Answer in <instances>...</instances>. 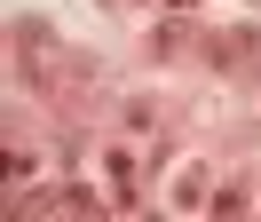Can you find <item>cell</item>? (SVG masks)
<instances>
[{
    "mask_svg": "<svg viewBox=\"0 0 261 222\" xmlns=\"http://www.w3.org/2000/svg\"><path fill=\"white\" fill-rule=\"evenodd\" d=\"M198 56H206L222 79H238L245 63L261 56V24H238V32H206V40H198Z\"/></svg>",
    "mask_w": 261,
    "mask_h": 222,
    "instance_id": "1",
    "label": "cell"
},
{
    "mask_svg": "<svg viewBox=\"0 0 261 222\" xmlns=\"http://www.w3.org/2000/svg\"><path fill=\"white\" fill-rule=\"evenodd\" d=\"M8 214H95V190L56 183V190H8Z\"/></svg>",
    "mask_w": 261,
    "mask_h": 222,
    "instance_id": "2",
    "label": "cell"
},
{
    "mask_svg": "<svg viewBox=\"0 0 261 222\" xmlns=\"http://www.w3.org/2000/svg\"><path fill=\"white\" fill-rule=\"evenodd\" d=\"M40 48H48V16H16V24H8V56L40 63Z\"/></svg>",
    "mask_w": 261,
    "mask_h": 222,
    "instance_id": "3",
    "label": "cell"
},
{
    "mask_svg": "<svg viewBox=\"0 0 261 222\" xmlns=\"http://www.w3.org/2000/svg\"><path fill=\"white\" fill-rule=\"evenodd\" d=\"M206 32H190V24H159L150 32V63H166V56H182V48H198Z\"/></svg>",
    "mask_w": 261,
    "mask_h": 222,
    "instance_id": "4",
    "label": "cell"
},
{
    "mask_svg": "<svg viewBox=\"0 0 261 222\" xmlns=\"http://www.w3.org/2000/svg\"><path fill=\"white\" fill-rule=\"evenodd\" d=\"M245 206H253V183H222L206 198V214H245Z\"/></svg>",
    "mask_w": 261,
    "mask_h": 222,
    "instance_id": "5",
    "label": "cell"
},
{
    "mask_svg": "<svg viewBox=\"0 0 261 222\" xmlns=\"http://www.w3.org/2000/svg\"><path fill=\"white\" fill-rule=\"evenodd\" d=\"M214 198V190H206V167H190V174H182V183H174V206H182V214H190V206H206Z\"/></svg>",
    "mask_w": 261,
    "mask_h": 222,
    "instance_id": "6",
    "label": "cell"
},
{
    "mask_svg": "<svg viewBox=\"0 0 261 222\" xmlns=\"http://www.w3.org/2000/svg\"><path fill=\"white\" fill-rule=\"evenodd\" d=\"M166 8H198V0H166Z\"/></svg>",
    "mask_w": 261,
    "mask_h": 222,
    "instance_id": "7",
    "label": "cell"
},
{
    "mask_svg": "<svg viewBox=\"0 0 261 222\" xmlns=\"http://www.w3.org/2000/svg\"><path fill=\"white\" fill-rule=\"evenodd\" d=\"M103 8H127V0H103Z\"/></svg>",
    "mask_w": 261,
    "mask_h": 222,
    "instance_id": "8",
    "label": "cell"
}]
</instances>
